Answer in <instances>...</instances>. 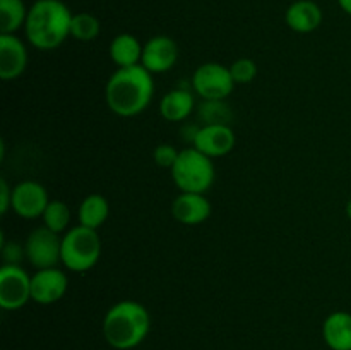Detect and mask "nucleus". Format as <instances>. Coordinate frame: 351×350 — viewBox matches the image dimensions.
Segmentation results:
<instances>
[{"mask_svg": "<svg viewBox=\"0 0 351 350\" xmlns=\"http://www.w3.org/2000/svg\"><path fill=\"white\" fill-rule=\"evenodd\" d=\"M322 338L331 350H351V314L336 311L322 323Z\"/></svg>", "mask_w": 351, "mask_h": 350, "instance_id": "nucleus-16", "label": "nucleus"}, {"mask_svg": "<svg viewBox=\"0 0 351 350\" xmlns=\"http://www.w3.org/2000/svg\"><path fill=\"white\" fill-rule=\"evenodd\" d=\"M346 215H348V218L351 220V198H350V201L346 202Z\"/></svg>", "mask_w": 351, "mask_h": 350, "instance_id": "nucleus-28", "label": "nucleus"}, {"mask_svg": "<svg viewBox=\"0 0 351 350\" xmlns=\"http://www.w3.org/2000/svg\"><path fill=\"white\" fill-rule=\"evenodd\" d=\"M288 27L295 33L307 34L322 24V10L314 0H295L285 12Z\"/></svg>", "mask_w": 351, "mask_h": 350, "instance_id": "nucleus-15", "label": "nucleus"}, {"mask_svg": "<svg viewBox=\"0 0 351 350\" xmlns=\"http://www.w3.org/2000/svg\"><path fill=\"white\" fill-rule=\"evenodd\" d=\"M27 12L23 0H0V34H16L26 24Z\"/></svg>", "mask_w": 351, "mask_h": 350, "instance_id": "nucleus-20", "label": "nucleus"}, {"mask_svg": "<svg viewBox=\"0 0 351 350\" xmlns=\"http://www.w3.org/2000/svg\"><path fill=\"white\" fill-rule=\"evenodd\" d=\"M69 288L65 271L58 268L38 270L31 277V301L41 305H50L60 301Z\"/></svg>", "mask_w": 351, "mask_h": 350, "instance_id": "nucleus-12", "label": "nucleus"}, {"mask_svg": "<svg viewBox=\"0 0 351 350\" xmlns=\"http://www.w3.org/2000/svg\"><path fill=\"white\" fill-rule=\"evenodd\" d=\"M101 31L98 17L89 12H79L72 16L71 36L77 41H93Z\"/></svg>", "mask_w": 351, "mask_h": 350, "instance_id": "nucleus-22", "label": "nucleus"}, {"mask_svg": "<svg viewBox=\"0 0 351 350\" xmlns=\"http://www.w3.org/2000/svg\"><path fill=\"white\" fill-rule=\"evenodd\" d=\"M41 218H43V225L50 229L51 232L65 233L69 229V223H71V209L64 201L55 199V201L48 202Z\"/></svg>", "mask_w": 351, "mask_h": 350, "instance_id": "nucleus-21", "label": "nucleus"}, {"mask_svg": "<svg viewBox=\"0 0 351 350\" xmlns=\"http://www.w3.org/2000/svg\"><path fill=\"white\" fill-rule=\"evenodd\" d=\"M338 2V5L341 7L343 12H346L348 16H351V0H336Z\"/></svg>", "mask_w": 351, "mask_h": 350, "instance_id": "nucleus-27", "label": "nucleus"}, {"mask_svg": "<svg viewBox=\"0 0 351 350\" xmlns=\"http://www.w3.org/2000/svg\"><path fill=\"white\" fill-rule=\"evenodd\" d=\"M170 172L173 184L180 189V192L206 194L216 178L213 158L206 156L195 148L182 150Z\"/></svg>", "mask_w": 351, "mask_h": 350, "instance_id": "nucleus-4", "label": "nucleus"}, {"mask_svg": "<svg viewBox=\"0 0 351 350\" xmlns=\"http://www.w3.org/2000/svg\"><path fill=\"white\" fill-rule=\"evenodd\" d=\"M178 154H180V151H178L173 144H158V146L154 148L153 158H154V163H156L158 167L171 170L175 161H177Z\"/></svg>", "mask_w": 351, "mask_h": 350, "instance_id": "nucleus-24", "label": "nucleus"}, {"mask_svg": "<svg viewBox=\"0 0 351 350\" xmlns=\"http://www.w3.org/2000/svg\"><path fill=\"white\" fill-rule=\"evenodd\" d=\"M50 198L40 182L23 180L12 187V209L24 220L41 218Z\"/></svg>", "mask_w": 351, "mask_h": 350, "instance_id": "nucleus-9", "label": "nucleus"}, {"mask_svg": "<svg viewBox=\"0 0 351 350\" xmlns=\"http://www.w3.org/2000/svg\"><path fill=\"white\" fill-rule=\"evenodd\" d=\"M235 143V132L228 124H206L204 127L195 130L194 141H192L195 150L209 158L226 156L233 151Z\"/></svg>", "mask_w": 351, "mask_h": 350, "instance_id": "nucleus-10", "label": "nucleus"}, {"mask_svg": "<svg viewBox=\"0 0 351 350\" xmlns=\"http://www.w3.org/2000/svg\"><path fill=\"white\" fill-rule=\"evenodd\" d=\"M153 95V74L143 65L119 67L105 86L106 106L123 119L143 113L149 106Z\"/></svg>", "mask_w": 351, "mask_h": 350, "instance_id": "nucleus-1", "label": "nucleus"}, {"mask_svg": "<svg viewBox=\"0 0 351 350\" xmlns=\"http://www.w3.org/2000/svg\"><path fill=\"white\" fill-rule=\"evenodd\" d=\"M211 202L204 194L180 192L171 202V215L184 225H201L211 216Z\"/></svg>", "mask_w": 351, "mask_h": 350, "instance_id": "nucleus-14", "label": "nucleus"}, {"mask_svg": "<svg viewBox=\"0 0 351 350\" xmlns=\"http://www.w3.org/2000/svg\"><path fill=\"white\" fill-rule=\"evenodd\" d=\"M192 88L204 102H223L235 88L230 67L218 62H206L195 69Z\"/></svg>", "mask_w": 351, "mask_h": 350, "instance_id": "nucleus-6", "label": "nucleus"}, {"mask_svg": "<svg viewBox=\"0 0 351 350\" xmlns=\"http://www.w3.org/2000/svg\"><path fill=\"white\" fill-rule=\"evenodd\" d=\"M26 257L36 270L57 268L62 263V239L60 233L51 232L47 226H38L27 235L24 242Z\"/></svg>", "mask_w": 351, "mask_h": 350, "instance_id": "nucleus-7", "label": "nucleus"}, {"mask_svg": "<svg viewBox=\"0 0 351 350\" xmlns=\"http://www.w3.org/2000/svg\"><path fill=\"white\" fill-rule=\"evenodd\" d=\"M101 256V239L98 232L88 226L77 225L67 230L62 237V264L69 271L84 273L89 271Z\"/></svg>", "mask_w": 351, "mask_h": 350, "instance_id": "nucleus-5", "label": "nucleus"}, {"mask_svg": "<svg viewBox=\"0 0 351 350\" xmlns=\"http://www.w3.org/2000/svg\"><path fill=\"white\" fill-rule=\"evenodd\" d=\"M195 106V100L189 89H171L161 98L160 113L168 122H182L192 113Z\"/></svg>", "mask_w": 351, "mask_h": 350, "instance_id": "nucleus-17", "label": "nucleus"}, {"mask_svg": "<svg viewBox=\"0 0 351 350\" xmlns=\"http://www.w3.org/2000/svg\"><path fill=\"white\" fill-rule=\"evenodd\" d=\"M151 331V314L141 302L120 301L103 318V336L117 350H132L146 340Z\"/></svg>", "mask_w": 351, "mask_h": 350, "instance_id": "nucleus-3", "label": "nucleus"}, {"mask_svg": "<svg viewBox=\"0 0 351 350\" xmlns=\"http://www.w3.org/2000/svg\"><path fill=\"white\" fill-rule=\"evenodd\" d=\"M31 301V277L19 264L0 268V307L17 311Z\"/></svg>", "mask_w": 351, "mask_h": 350, "instance_id": "nucleus-8", "label": "nucleus"}, {"mask_svg": "<svg viewBox=\"0 0 351 350\" xmlns=\"http://www.w3.org/2000/svg\"><path fill=\"white\" fill-rule=\"evenodd\" d=\"M110 216L108 199L101 194H89L82 199L77 209L79 225L88 226V229L98 230Z\"/></svg>", "mask_w": 351, "mask_h": 350, "instance_id": "nucleus-19", "label": "nucleus"}, {"mask_svg": "<svg viewBox=\"0 0 351 350\" xmlns=\"http://www.w3.org/2000/svg\"><path fill=\"white\" fill-rule=\"evenodd\" d=\"M27 48L16 34H0V78L14 81L21 78L27 67Z\"/></svg>", "mask_w": 351, "mask_h": 350, "instance_id": "nucleus-13", "label": "nucleus"}, {"mask_svg": "<svg viewBox=\"0 0 351 350\" xmlns=\"http://www.w3.org/2000/svg\"><path fill=\"white\" fill-rule=\"evenodd\" d=\"M0 249H2V256H3V264H19L21 259L26 256V249L21 247L17 242H10L0 244Z\"/></svg>", "mask_w": 351, "mask_h": 350, "instance_id": "nucleus-25", "label": "nucleus"}, {"mask_svg": "<svg viewBox=\"0 0 351 350\" xmlns=\"http://www.w3.org/2000/svg\"><path fill=\"white\" fill-rule=\"evenodd\" d=\"M72 16L62 0H36L31 3L24 24L27 41L38 50H55L71 36Z\"/></svg>", "mask_w": 351, "mask_h": 350, "instance_id": "nucleus-2", "label": "nucleus"}, {"mask_svg": "<svg viewBox=\"0 0 351 350\" xmlns=\"http://www.w3.org/2000/svg\"><path fill=\"white\" fill-rule=\"evenodd\" d=\"M143 48L141 41L130 33H120L110 43V58L117 67H134L141 65L143 58Z\"/></svg>", "mask_w": 351, "mask_h": 350, "instance_id": "nucleus-18", "label": "nucleus"}, {"mask_svg": "<svg viewBox=\"0 0 351 350\" xmlns=\"http://www.w3.org/2000/svg\"><path fill=\"white\" fill-rule=\"evenodd\" d=\"M178 60V45L173 38L158 34L144 43L141 65L151 74H163L171 71Z\"/></svg>", "mask_w": 351, "mask_h": 350, "instance_id": "nucleus-11", "label": "nucleus"}, {"mask_svg": "<svg viewBox=\"0 0 351 350\" xmlns=\"http://www.w3.org/2000/svg\"><path fill=\"white\" fill-rule=\"evenodd\" d=\"M230 72L235 84H249L257 78V64L252 58H239L230 65Z\"/></svg>", "mask_w": 351, "mask_h": 350, "instance_id": "nucleus-23", "label": "nucleus"}, {"mask_svg": "<svg viewBox=\"0 0 351 350\" xmlns=\"http://www.w3.org/2000/svg\"><path fill=\"white\" fill-rule=\"evenodd\" d=\"M9 209H12V187L5 178H0V213L5 215Z\"/></svg>", "mask_w": 351, "mask_h": 350, "instance_id": "nucleus-26", "label": "nucleus"}]
</instances>
